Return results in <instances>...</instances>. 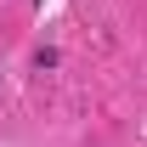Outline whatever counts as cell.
<instances>
[{"instance_id": "obj_1", "label": "cell", "mask_w": 147, "mask_h": 147, "mask_svg": "<svg viewBox=\"0 0 147 147\" xmlns=\"http://www.w3.org/2000/svg\"><path fill=\"white\" fill-rule=\"evenodd\" d=\"M34 6H45V0H34Z\"/></svg>"}]
</instances>
